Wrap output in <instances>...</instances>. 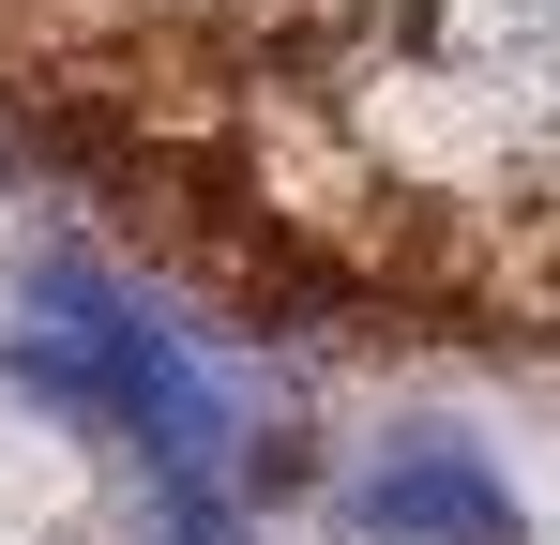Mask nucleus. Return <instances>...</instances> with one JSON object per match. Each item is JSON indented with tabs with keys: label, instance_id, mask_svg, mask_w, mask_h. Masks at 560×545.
<instances>
[{
	"label": "nucleus",
	"instance_id": "nucleus-2",
	"mask_svg": "<svg viewBox=\"0 0 560 545\" xmlns=\"http://www.w3.org/2000/svg\"><path fill=\"white\" fill-rule=\"evenodd\" d=\"M349 515H364L378 545H515V485L485 469V454H455V440H394L349 485Z\"/></svg>",
	"mask_w": 560,
	"mask_h": 545
},
{
	"label": "nucleus",
	"instance_id": "nucleus-1",
	"mask_svg": "<svg viewBox=\"0 0 560 545\" xmlns=\"http://www.w3.org/2000/svg\"><path fill=\"white\" fill-rule=\"evenodd\" d=\"M0 363H15V394H46L61 425H92V440L137 454L167 545H228L243 531V409H228V379H212L137 288H106V272H31Z\"/></svg>",
	"mask_w": 560,
	"mask_h": 545
}]
</instances>
